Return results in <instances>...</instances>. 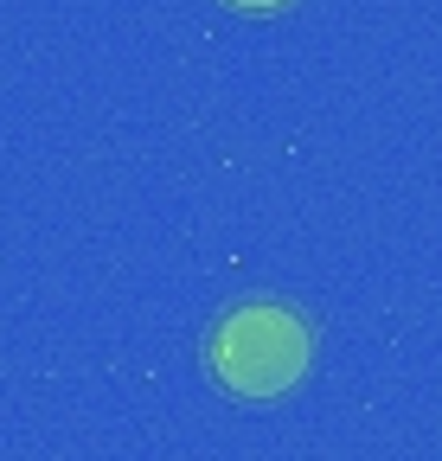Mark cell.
<instances>
[{
	"label": "cell",
	"instance_id": "cell-2",
	"mask_svg": "<svg viewBox=\"0 0 442 461\" xmlns=\"http://www.w3.org/2000/svg\"><path fill=\"white\" fill-rule=\"evenodd\" d=\"M225 7H238V14H275V7H289V0H225Z\"/></svg>",
	"mask_w": 442,
	"mask_h": 461
},
{
	"label": "cell",
	"instance_id": "cell-1",
	"mask_svg": "<svg viewBox=\"0 0 442 461\" xmlns=\"http://www.w3.org/2000/svg\"><path fill=\"white\" fill-rule=\"evenodd\" d=\"M205 366L231 397H283L314 366V327L289 302H238L231 314H218Z\"/></svg>",
	"mask_w": 442,
	"mask_h": 461
}]
</instances>
